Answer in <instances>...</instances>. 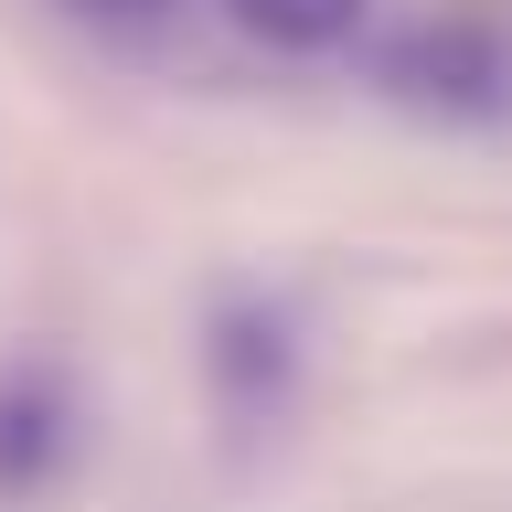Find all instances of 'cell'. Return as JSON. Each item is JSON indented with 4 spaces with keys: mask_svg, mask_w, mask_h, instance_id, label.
Wrapping results in <instances>:
<instances>
[{
    "mask_svg": "<svg viewBox=\"0 0 512 512\" xmlns=\"http://www.w3.org/2000/svg\"><path fill=\"white\" fill-rule=\"evenodd\" d=\"M203 374H214V406L235 427H267L288 406V384H299V331H288L278 299H256V288H224L214 320H203Z\"/></svg>",
    "mask_w": 512,
    "mask_h": 512,
    "instance_id": "1",
    "label": "cell"
},
{
    "mask_svg": "<svg viewBox=\"0 0 512 512\" xmlns=\"http://www.w3.org/2000/svg\"><path fill=\"white\" fill-rule=\"evenodd\" d=\"M64 459H75V384H64L54 352H22V363H0V491L32 502V491H54Z\"/></svg>",
    "mask_w": 512,
    "mask_h": 512,
    "instance_id": "3",
    "label": "cell"
},
{
    "mask_svg": "<svg viewBox=\"0 0 512 512\" xmlns=\"http://www.w3.org/2000/svg\"><path fill=\"white\" fill-rule=\"evenodd\" d=\"M75 11H118V22H128V11H160V0H75Z\"/></svg>",
    "mask_w": 512,
    "mask_h": 512,
    "instance_id": "5",
    "label": "cell"
},
{
    "mask_svg": "<svg viewBox=\"0 0 512 512\" xmlns=\"http://www.w3.org/2000/svg\"><path fill=\"white\" fill-rule=\"evenodd\" d=\"M235 22L256 43H278V54H331V43H352L363 0H235Z\"/></svg>",
    "mask_w": 512,
    "mask_h": 512,
    "instance_id": "4",
    "label": "cell"
},
{
    "mask_svg": "<svg viewBox=\"0 0 512 512\" xmlns=\"http://www.w3.org/2000/svg\"><path fill=\"white\" fill-rule=\"evenodd\" d=\"M384 86L406 96V107H427V118H491L502 86H512V64H502V43L480 22H416V32L384 43Z\"/></svg>",
    "mask_w": 512,
    "mask_h": 512,
    "instance_id": "2",
    "label": "cell"
}]
</instances>
